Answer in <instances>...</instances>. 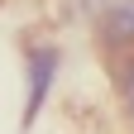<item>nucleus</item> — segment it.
Listing matches in <instances>:
<instances>
[{"mask_svg":"<svg viewBox=\"0 0 134 134\" xmlns=\"http://www.w3.org/2000/svg\"><path fill=\"white\" fill-rule=\"evenodd\" d=\"M58 67H62V53H58L53 43H34L29 53H24V72H29V100H24V125H34V120H38V110H43V100H48V86H53Z\"/></svg>","mask_w":134,"mask_h":134,"instance_id":"obj_1","label":"nucleus"},{"mask_svg":"<svg viewBox=\"0 0 134 134\" xmlns=\"http://www.w3.org/2000/svg\"><path fill=\"white\" fill-rule=\"evenodd\" d=\"M120 96H125V115L134 125V48L120 58Z\"/></svg>","mask_w":134,"mask_h":134,"instance_id":"obj_2","label":"nucleus"}]
</instances>
